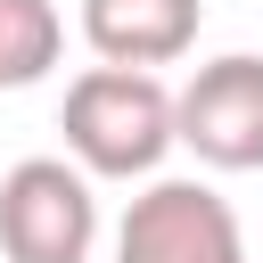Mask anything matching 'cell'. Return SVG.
Returning <instances> with one entry per match:
<instances>
[{
    "mask_svg": "<svg viewBox=\"0 0 263 263\" xmlns=\"http://www.w3.org/2000/svg\"><path fill=\"white\" fill-rule=\"evenodd\" d=\"M58 132H66V156L99 181H148L164 164V148H181L173 140V90L140 66H82L66 82Z\"/></svg>",
    "mask_w": 263,
    "mask_h": 263,
    "instance_id": "1",
    "label": "cell"
},
{
    "mask_svg": "<svg viewBox=\"0 0 263 263\" xmlns=\"http://www.w3.org/2000/svg\"><path fill=\"white\" fill-rule=\"evenodd\" d=\"M173 140L214 173H263V58H205L173 90Z\"/></svg>",
    "mask_w": 263,
    "mask_h": 263,
    "instance_id": "3",
    "label": "cell"
},
{
    "mask_svg": "<svg viewBox=\"0 0 263 263\" xmlns=\"http://www.w3.org/2000/svg\"><path fill=\"white\" fill-rule=\"evenodd\" d=\"M99 247V197L90 173L66 156H25L0 181V255L8 263H90Z\"/></svg>",
    "mask_w": 263,
    "mask_h": 263,
    "instance_id": "2",
    "label": "cell"
},
{
    "mask_svg": "<svg viewBox=\"0 0 263 263\" xmlns=\"http://www.w3.org/2000/svg\"><path fill=\"white\" fill-rule=\"evenodd\" d=\"M205 0H82V41L99 49V66H173L197 49Z\"/></svg>",
    "mask_w": 263,
    "mask_h": 263,
    "instance_id": "5",
    "label": "cell"
},
{
    "mask_svg": "<svg viewBox=\"0 0 263 263\" xmlns=\"http://www.w3.org/2000/svg\"><path fill=\"white\" fill-rule=\"evenodd\" d=\"M115 263H247V230L205 181H148L115 222Z\"/></svg>",
    "mask_w": 263,
    "mask_h": 263,
    "instance_id": "4",
    "label": "cell"
},
{
    "mask_svg": "<svg viewBox=\"0 0 263 263\" xmlns=\"http://www.w3.org/2000/svg\"><path fill=\"white\" fill-rule=\"evenodd\" d=\"M66 49V16L58 0H0V90H25L58 66Z\"/></svg>",
    "mask_w": 263,
    "mask_h": 263,
    "instance_id": "6",
    "label": "cell"
}]
</instances>
